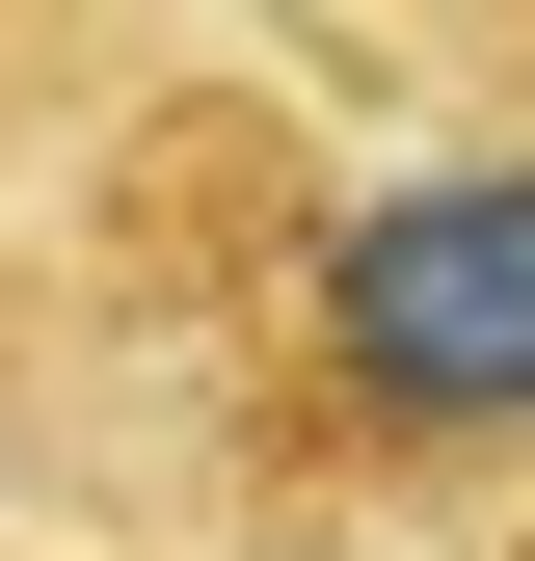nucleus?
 Returning a JSON list of instances; mask_svg holds the SVG:
<instances>
[{
	"mask_svg": "<svg viewBox=\"0 0 535 561\" xmlns=\"http://www.w3.org/2000/svg\"><path fill=\"white\" fill-rule=\"evenodd\" d=\"M0 561H54V535H0Z\"/></svg>",
	"mask_w": 535,
	"mask_h": 561,
	"instance_id": "obj_2",
	"label": "nucleus"
},
{
	"mask_svg": "<svg viewBox=\"0 0 535 561\" xmlns=\"http://www.w3.org/2000/svg\"><path fill=\"white\" fill-rule=\"evenodd\" d=\"M0 455L54 561L535 535V0L0 27Z\"/></svg>",
	"mask_w": 535,
	"mask_h": 561,
	"instance_id": "obj_1",
	"label": "nucleus"
}]
</instances>
